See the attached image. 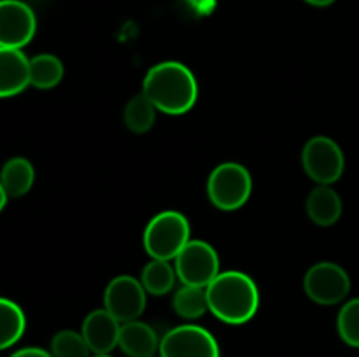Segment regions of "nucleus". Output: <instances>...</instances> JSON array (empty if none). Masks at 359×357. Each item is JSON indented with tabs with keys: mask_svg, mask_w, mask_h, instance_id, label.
I'll return each mask as SVG.
<instances>
[{
	"mask_svg": "<svg viewBox=\"0 0 359 357\" xmlns=\"http://www.w3.org/2000/svg\"><path fill=\"white\" fill-rule=\"evenodd\" d=\"M142 93L158 111L170 115L191 111L198 98V83L191 70L179 62H163L151 66L144 77Z\"/></svg>",
	"mask_w": 359,
	"mask_h": 357,
	"instance_id": "f257e3e1",
	"label": "nucleus"
},
{
	"mask_svg": "<svg viewBox=\"0 0 359 357\" xmlns=\"http://www.w3.org/2000/svg\"><path fill=\"white\" fill-rule=\"evenodd\" d=\"M209 310L226 324H245L256 315L259 293L255 280L242 272H223L205 287Z\"/></svg>",
	"mask_w": 359,
	"mask_h": 357,
	"instance_id": "f03ea898",
	"label": "nucleus"
},
{
	"mask_svg": "<svg viewBox=\"0 0 359 357\" xmlns=\"http://www.w3.org/2000/svg\"><path fill=\"white\" fill-rule=\"evenodd\" d=\"M189 241V223L181 212L165 210L158 214L144 231V248L153 259L170 261Z\"/></svg>",
	"mask_w": 359,
	"mask_h": 357,
	"instance_id": "7ed1b4c3",
	"label": "nucleus"
},
{
	"mask_svg": "<svg viewBox=\"0 0 359 357\" xmlns=\"http://www.w3.org/2000/svg\"><path fill=\"white\" fill-rule=\"evenodd\" d=\"M252 192V177L241 163H221L210 172L207 196L216 209L231 212L248 203Z\"/></svg>",
	"mask_w": 359,
	"mask_h": 357,
	"instance_id": "20e7f679",
	"label": "nucleus"
},
{
	"mask_svg": "<svg viewBox=\"0 0 359 357\" xmlns=\"http://www.w3.org/2000/svg\"><path fill=\"white\" fill-rule=\"evenodd\" d=\"M302 164L309 177L319 186L339 181L346 168V158L339 144L330 136H312L302 150Z\"/></svg>",
	"mask_w": 359,
	"mask_h": 357,
	"instance_id": "39448f33",
	"label": "nucleus"
},
{
	"mask_svg": "<svg viewBox=\"0 0 359 357\" xmlns=\"http://www.w3.org/2000/svg\"><path fill=\"white\" fill-rule=\"evenodd\" d=\"M174 261L175 273L184 286L205 289L221 273L216 248L203 240H189Z\"/></svg>",
	"mask_w": 359,
	"mask_h": 357,
	"instance_id": "423d86ee",
	"label": "nucleus"
},
{
	"mask_svg": "<svg viewBox=\"0 0 359 357\" xmlns=\"http://www.w3.org/2000/svg\"><path fill=\"white\" fill-rule=\"evenodd\" d=\"M305 294L323 307L342 303L351 290V276L340 265L323 261L309 268L304 279Z\"/></svg>",
	"mask_w": 359,
	"mask_h": 357,
	"instance_id": "0eeeda50",
	"label": "nucleus"
},
{
	"mask_svg": "<svg viewBox=\"0 0 359 357\" xmlns=\"http://www.w3.org/2000/svg\"><path fill=\"white\" fill-rule=\"evenodd\" d=\"M160 357H221L216 338L195 324L170 329L160 342Z\"/></svg>",
	"mask_w": 359,
	"mask_h": 357,
	"instance_id": "6e6552de",
	"label": "nucleus"
},
{
	"mask_svg": "<svg viewBox=\"0 0 359 357\" xmlns=\"http://www.w3.org/2000/svg\"><path fill=\"white\" fill-rule=\"evenodd\" d=\"M146 293L142 282L132 275H119L109 282L104 294L105 310L121 324L139 321L146 310Z\"/></svg>",
	"mask_w": 359,
	"mask_h": 357,
	"instance_id": "1a4fd4ad",
	"label": "nucleus"
},
{
	"mask_svg": "<svg viewBox=\"0 0 359 357\" xmlns=\"http://www.w3.org/2000/svg\"><path fill=\"white\" fill-rule=\"evenodd\" d=\"M37 20L28 4L21 0L0 2V48L21 49L34 38Z\"/></svg>",
	"mask_w": 359,
	"mask_h": 357,
	"instance_id": "9d476101",
	"label": "nucleus"
},
{
	"mask_svg": "<svg viewBox=\"0 0 359 357\" xmlns=\"http://www.w3.org/2000/svg\"><path fill=\"white\" fill-rule=\"evenodd\" d=\"M81 332H83L84 340H86L93 356L109 354L116 346H119L121 322L112 317L105 308L93 310L83 321Z\"/></svg>",
	"mask_w": 359,
	"mask_h": 357,
	"instance_id": "9b49d317",
	"label": "nucleus"
},
{
	"mask_svg": "<svg viewBox=\"0 0 359 357\" xmlns=\"http://www.w3.org/2000/svg\"><path fill=\"white\" fill-rule=\"evenodd\" d=\"M30 80V59L21 49L0 48V97L20 94Z\"/></svg>",
	"mask_w": 359,
	"mask_h": 357,
	"instance_id": "f8f14e48",
	"label": "nucleus"
},
{
	"mask_svg": "<svg viewBox=\"0 0 359 357\" xmlns=\"http://www.w3.org/2000/svg\"><path fill=\"white\" fill-rule=\"evenodd\" d=\"M160 342L156 331L146 322L132 321L121 324L119 349L128 357H153L160 350Z\"/></svg>",
	"mask_w": 359,
	"mask_h": 357,
	"instance_id": "ddd939ff",
	"label": "nucleus"
},
{
	"mask_svg": "<svg viewBox=\"0 0 359 357\" xmlns=\"http://www.w3.org/2000/svg\"><path fill=\"white\" fill-rule=\"evenodd\" d=\"M307 216L318 226H332L342 216V200L330 186H318L307 198Z\"/></svg>",
	"mask_w": 359,
	"mask_h": 357,
	"instance_id": "4468645a",
	"label": "nucleus"
},
{
	"mask_svg": "<svg viewBox=\"0 0 359 357\" xmlns=\"http://www.w3.org/2000/svg\"><path fill=\"white\" fill-rule=\"evenodd\" d=\"M35 181V172L27 158H11L0 174V189L9 198H20L27 195Z\"/></svg>",
	"mask_w": 359,
	"mask_h": 357,
	"instance_id": "2eb2a0df",
	"label": "nucleus"
},
{
	"mask_svg": "<svg viewBox=\"0 0 359 357\" xmlns=\"http://www.w3.org/2000/svg\"><path fill=\"white\" fill-rule=\"evenodd\" d=\"M27 328V317L21 307L14 301L0 300V349H9L20 342Z\"/></svg>",
	"mask_w": 359,
	"mask_h": 357,
	"instance_id": "dca6fc26",
	"label": "nucleus"
},
{
	"mask_svg": "<svg viewBox=\"0 0 359 357\" xmlns=\"http://www.w3.org/2000/svg\"><path fill=\"white\" fill-rule=\"evenodd\" d=\"M156 111L153 102L144 93L135 94L128 104L125 105L123 111V121L126 128L133 133H146L153 128L156 121Z\"/></svg>",
	"mask_w": 359,
	"mask_h": 357,
	"instance_id": "f3484780",
	"label": "nucleus"
},
{
	"mask_svg": "<svg viewBox=\"0 0 359 357\" xmlns=\"http://www.w3.org/2000/svg\"><path fill=\"white\" fill-rule=\"evenodd\" d=\"M63 79V63L60 58L49 52L34 56L30 59V80L32 86L39 90H49L60 84Z\"/></svg>",
	"mask_w": 359,
	"mask_h": 357,
	"instance_id": "a211bd4d",
	"label": "nucleus"
},
{
	"mask_svg": "<svg viewBox=\"0 0 359 357\" xmlns=\"http://www.w3.org/2000/svg\"><path fill=\"white\" fill-rule=\"evenodd\" d=\"M175 268H172L168 261H161V259H153L147 262L140 275V282H142L144 289L154 296H163L168 290H172L175 284Z\"/></svg>",
	"mask_w": 359,
	"mask_h": 357,
	"instance_id": "6ab92c4d",
	"label": "nucleus"
},
{
	"mask_svg": "<svg viewBox=\"0 0 359 357\" xmlns=\"http://www.w3.org/2000/svg\"><path fill=\"white\" fill-rule=\"evenodd\" d=\"M174 310L179 317L195 321L200 318L207 310H209V301H207V290L203 287L182 286L177 293L174 294Z\"/></svg>",
	"mask_w": 359,
	"mask_h": 357,
	"instance_id": "aec40b11",
	"label": "nucleus"
},
{
	"mask_svg": "<svg viewBox=\"0 0 359 357\" xmlns=\"http://www.w3.org/2000/svg\"><path fill=\"white\" fill-rule=\"evenodd\" d=\"M49 352L53 354V357H91V350L83 332L70 331V329H63L53 336Z\"/></svg>",
	"mask_w": 359,
	"mask_h": 357,
	"instance_id": "412c9836",
	"label": "nucleus"
},
{
	"mask_svg": "<svg viewBox=\"0 0 359 357\" xmlns=\"http://www.w3.org/2000/svg\"><path fill=\"white\" fill-rule=\"evenodd\" d=\"M337 329L346 345L359 349V298L347 301L337 317Z\"/></svg>",
	"mask_w": 359,
	"mask_h": 357,
	"instance_id": "4be33fe9",
	"label": "nucleus"
},
{
	"mask_svg": "<svg viewBox=\"0 0 359 357\" xmlns=\"http://www.w3.org/2000/svg\"><path fill=\"white\" fill-rule=\"evenodd\" d=\"M11 357H53V354L39 346H25V349L16 350Z\"/></svg>",
	"mask_w": 359,
	"mask_h": 357,
	"instance_id": "5701e85b",
	"label": "nucleus"
},
{
	"mask_svg": "<svg viewBox=\"0 0 359 357\" xmlns=\"http://www.w3.org/2000/svg\"><path fill=\"white\" fill-rule=\"evenodd\" d=\"M305 2L311 4V6H314V7H328V6H332L335 0H305Z\"/></svg>",
	"mask_w": 359,
	"mask_h": 357,
	"instance_id": "b1692460",
	"label": "nucleus"
},
{
	"mask_svg": "<svg viewBox=\"0 0 359 357\" xmlns=\"http://www.w3.org/2000/svg\"><path fill=\"white\" fill-rule=\"evenodd\" d=\"M7 200H9V196H7L6 192H4L2 189H0V209H4V206H6Z\"/></svg>",
	"mask_w": 359,
	"mask_h": 357,
	"instance_id": "393cba45",
	"label": "nucleus"
},
{
	"mask_svg": "<svg viewBox=\"0 0 359 357\" xmlns=\"http://www.w3.org/2000/svg\"><path fill=\"white\" fill-rule=\"evenodd\" d=\"M91 357H111L109 354H100V356H91Z\"/></svg>",
	"mask_w": 359,
	"mask_h": 357,
	"instance_id": "a878e982",
	"label": "nucleus"
},
{
	"mask_svg": "<svg viewBox=\"0 0 359 357\" xmlns=\"http://www.w3.org/2000/svg\"><path fill=\"white\" fill-rule=\"evenodd\" d=\"M153 357H154V356H153Z\"/></svg>",
	"mask_w": 359,
	"mask_h": 357,
	"instance_id": "bb28decb",
	"label": "nucleus"
}]
</instances>
